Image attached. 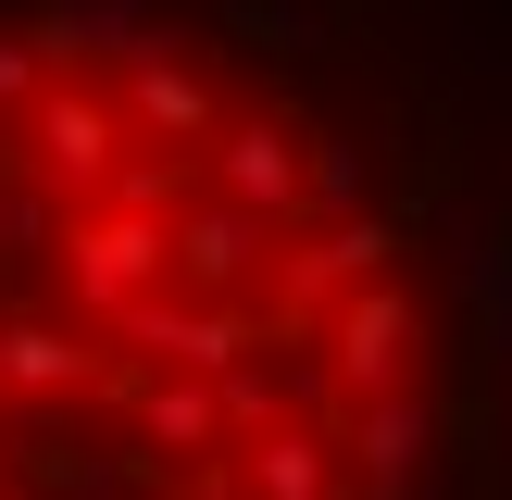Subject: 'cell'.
Instances as JSON below:
<instances>
[{
	"label": "cell",
	"instance_id": "obj_1",
	"mask_svg": "<svg viewBox=\"0 0 512 500\" xmlns=\"http://www.w3.org/2000/svg\"><path fill=\"white\" fill-rule=\"evenodd\" d=\"M163 263H175V238H163L150 213H113V200H100V213L63 238V275H75V300H88L100 325H113L125 300H150V288H163Z\"/></svg>",
	"mask_w": 512,
	"mask_h": 500
},
{
	"label": "cell",
	"instance_id": "obj_2",
	"mask_svg": "<svg viewBox=\"0 0 512 500\" xmlns=\"http://www.w3.org/2000/svg\"><path fill=\"white\" fill-rule=\"evenodd\" d=\"M425 463H438V400L425 388H375L363 413H350V488L363 500H413Z\"/></svg>",
	"mask_w": 512,
	"mask_h": 500
},
{
	"label": "cell",
	"instance_id": "obj_3",
	"mask_svg": "<svg viewBox=\"0 0 512 500\" xmlns=\"http://www.w3.org/2000/svg\"><path fill=\"white\" fill-rule=\"evenodd\" d=\"M213 188L238 200V213H263V225H300V213H313V175H300V138H288V125H263V113L213 138Z\"/></svg>",
	"mask_w": 512,
	"mask_h": 500
},
{
	"label": "cell",
	"instance_id": "obj_4",
	"mask_svg": "<svg viewBox=\"0 0 512 500\" xmlns=\"http://www.w3.org/2000/svg\"><path fill=\"white\" fill-rule=\"evenodd\" d=\"M413 350H425V313L388 288V275H363V300L338 313V388H413Z\"/></svg>",
	"mask_w": 512,
	"mask_h": 500
},
{
	"label": "cell",
	"instance_id": "obj_5",
	"mask_svg": "<svg viewBox=\"0 0 512 500\" xmlns=\"http://www.w3.org/2000/svg\"><path fill=\"white\" fill-rule=\"evenodd\" d=\"M125 163V113L100 88H38V175L50 188H113Z\"/></svg>",
	"mask_w": 512,
	"mask_h": 500
},
{
	"label": "cell",
	"instance_id": "obj_6",
	"mask_svg": "<svg viewBox=\"0 0 512 500\" xmlns=\"http://www.w3.org/2000/svg\"><path fill=\"white\" fill-rule=\"evenodd\" d=\"M125 125H150L163 150H213L225 138V113H213V88H200L175 50H150V63H125Z\"/></svg>",
	"mask_w": 512,
	"mask_h": 500
},
{
	"label": "cell",
	"instance_id": "obj_7",
	"mask_svg": "<svg viewBox=\"0 0 512 500\" xmlns=\"http://www.w3.org/2000/svg\"><path fill=\"white\" fill-rule=\"evenodd\" d=\"M38 50H50V63H150L163 38H150L138 0H50V13H38Z\"/></svg>",
	"mask_w": 512,
	"mask_h": 500
},
{
	"label": "cell",
	"instance_id": "obj_8",
	"mask_svg": "<svg viewBox=\"0 0 512 500\" xmlns=\"http://www.w3.org/2000/svg\"><path fill=\"white\" fill-rule=\"evenodd\" d=\"M250 263H263V213H238L225 188L175 213V275H200V288H238Z\"/></svg>",
	"mask_w": 512,
	"mask_h": 500
},
{
	"label": "cell",
	"instance_id": "obj_9",
	"mask_svg": "<svg viewBox=\"0 0 512 500\" xmlns=\"http://www.w3.org/2000/svg\"><path fill=\"white\" fill-rule=\"evenodd\" d=\"M88 350L63 338V325H38V313H0V400H63V388H88Z\"/></svg>",
	"mask_w": 512,
	"mask_h": 500
},
{
	"label": "cell",
	"instance_id": "obj_10",
	"mask_svg": "<svg viewBox=\"0 0 512 500\" xmlns=\"http://www.w3.org/2000/svg\"><path fill=\"white\" fill-rule=\"evenodd\" d=\"M238 475H250V500H338V438H313V425H263Z\"/></svg>",
	"mask_w": 512,
	"mask_h": 500
},
{
	"label": "cell",
	"instance_id": "obj_11",
	"mask_svg": "<svg viewBox=\"0 0 512 500\" xmlns=\"http://www.w3.org/2000/svg\"><path fill=\"white\" fill-rule=\"evenodd\" d=\"M138 438L150 450H225V388L213 375H163V388L138 400Z\"/></svg>",
	"mask_w": 512,
	"mask_h": 500
},
{
	"label": "cell",
	"instance_id": "obj_12",
	"mask_svg": "<svg viewBox=\"0 0 512 500\" xmlns=\"http://www.w3.org/2000/svg\"><path fill=\"white\" fill-rule=\"evenodd\" d=\"M363 200V150L350 138H313V213H350Z\"/></svg>",
	"mask_w": 512,
	"mask_h": 500
},
{
	"label": "cell",
	"instance_id": "obj_13",
	"mask_svg": "<svg viewBox=\"0 0 512 500\" xmlns=\"http://www.w3.org/2000/svg\"><path fill=\"white\" fill-rule=\"evenodd\" d=\"M38 75H50L38 38H0V113H13V100H38Z\"/></svg>",
	"mask_w": 512,
	"mask_h": 500
},
{
	"label": "cell",
	"instance_id": "obj_14",
	"mask_svg": "<svg viewBox=\"0 0 512 500\" xmlns=\"http://www.w3.org/2000/svg\"><path fill=\"white\" fill-rule=\"evenodd\" d=\"M175 500H250V475H175Z\"/></svg>",
	"mask_w": 512,
	"mask_h": 500
}]
</instances>
